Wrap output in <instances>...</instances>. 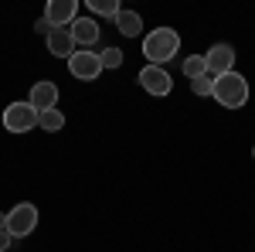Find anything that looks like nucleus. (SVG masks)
Instances as JSON below:
<instances>
[{
	"label": "nucleus",
	"mask_w": 255,
	"mask_h": 252,
	"mask_svg": "<svg viewBox=\"0 0 255 252\" xmlns=\"http://www.w3.org/2000/svg\"><path fill=\"white\" fill-rule=\"evenodd\" d=\"M34 31H38V34H44V41H48V38H51V31H55V24H51L48 17H38V24H34Z\"/></svg>",
	"instance_id": "18"
},
{
	"label": "nucleus",
	"mask_w": 255,
	"mask_h": 252,
	"mask_svg": "<svg viewBox=\"0 0 255 252\" xmlns=\"http://www.w3.org/2000/svg\"><path fill=\"white\" fill-rule=\"evenodd\" d=\"M180 51V34H177L174 27H153L146 38H143V55L150 65H160L163 68V61H170Z\"/></svg>",
	"instance_id": "1"
},
{
	"label": "nucleus",
	"mask_w": 255,
	"mask_h": 252,
	"mask_svg": "<svg viewBox=\"0 0 255 252\" xmlns=\"http://www.w3.org/2000/svg\"><path fill=\"white\" fill-rule=\"evenodd\" d=\"M89 10L99 17H116L123 7H119V0H89Z\"/></svg>",
	"instance_id": "15"
},
{
	"label": "nucleus",
	"mask_w": 255,
	"mask_h": 252,
	"mask_svg": "<svg viewBox=\"0 0 255 252\" xmlns=\"http://www.w3.org/2000/svg\"><path fill=\"white\" fill-rule=\"evenodd\" d=\"M204 61H208V75L218 78V75H228V72H235L232 65H235V48L232 44H211L208 48V55H204Z\"/></svg>",
	"instance_id": "6"
},
{
	"label": "nucleus",
	"mask_w": 255,
	"mask_h": 252,
	"mask_svg": "<svg viewBox=\"0 0 255 252\" xmlns=\"http://www.w3.org/2000/svg\"><path fill=\"white\" fill-rule=\"evenodd\" d=\"M68 72L79 78V82H96V78L102 75V61H99L96 51H85V48H79V51L68 58Z\"/></svg>",
	"instance_id": "5"
},
{
	"label": "nucleus",
	"mask_w": 255,
	"mask_h": 252,
	"mask_svg": "<svg viewBox=\"0 0 255 252\" xmlns=\"http://www.w3.org/2000/svg\"><path fill=\"white\" fill-rule=\"evenodd\" d=\"M180 72L191 78V82H197L201 75H208V61H204V55H191V58H184Z\"/></svg>",
	"instance_id": "14"
},
{
	"label": "nucleus",
	"mask_w": 255,
	"mask_h": 252,
	"mask_svg": "<svg viewBox=\"0 0 255 252\" xmlns=\"http://www.w3.org/2000/svg\"><path fill=\"white\" fill-rule=\"evenodd\" d=\"M191 92H194V96H215V78L201 75L197 82H191Z\"/></svg>",
	"instance_id": "17"
},
{
	"label": "nucleus",
	"mask_w": 255,
	"mask_h": 252,
	"mask_svg": "<svg viewBox=\"0 0 255 252\" xmlns=\"http://www.w3.org/2000/svg\"><path fill=\"white\" fill-rule=\"evenodd\" d=\"M38 126L44 133H58V130H65V113L61 109H44L38 116Z\"/></svg>",
	"instance_id": "13"
},
{
	"label": "nucleus",
	"mask_w": 255,
	"mask_h": 252,
	"mask_svg": "<svg viewBox=\"0 0 255 252\" xmlns=\"http://www.w3.org/2000/svg\"><path fill=\"white\" fill-rule=\"evenodd\" d=\"M72 38H75V48H85V51H92V44L99 41V20L96 17H75L72 20Z\"/></svg>",
	"instance_id": "8"
},
{
	"label": "nucleus",
	"mask_w": 255,
	"mask_h": 252,
	"mask_svg": "<svg viewBox=\"0 0 255 252\" xmlns=\"http://www.w3.org/2000/svg\"><path fill=\"white\" fill-rule=\"evenodd\" d=\"M113 24H116V31L123 38H139L143 34V17H139L136 10H119L116 17H113Z\"/></svg>",
	"instance_id": "12"
},
{
	"label": "nucleus",
	"mask_w": 255,
	"mask_h": 252,
	"mask_svg": "<svg viewBox=\"0 0 255 252\" xmlns=\"http://www.w3.org/2000/svg\"><path fill=\"white\" fill-rule=\"evenodd\" d=\"M139 85H143L150 96H167V92L174 89V78L167 75L160 65H143V72H139Z\"/></svg>",
	"instance_id": "7"
},
{
	"label": "nucleus",
	"mask_w": 255,
	"mask_h": 252,
	"mask_svg": "<svg viewBox=\"0 0 255 252\" xmlns=\"http://www.w3.org/2000/svg\"><path fill=\"white\" fill-rule=\"evenodd\" d=\"M34 229H38V205H31V201L14 205L10 215H7V232L14 239H27Z\"/></svg>",
	"instance_id": "3"
},
{
	"label": "nucleus",
	"mask_w": 255,
	"mask_h": 252,
	"mask_svg": "<svg viewBox=\"0 0 255 252\" xmlns=\"http://www.w3.org/2000/svg\"><path fill=\"white\" fill-rule=\"evenodd\" d=\"M38 109L31 106V102H10L7 109H3V126L10 130V133H31L34 126H38Z\"/></svg>",
	"instance_id": "4"
},
{
	"label": "nucleus",
	"mask_w": 255,
	"mask_h": 252,
	"mask_svg": "<svg viewBox=\"0 0 255 252\" xmlns=\"http://www.w3.org/2000/svg\"><path fill=\"white\" fill-rule=\"evenodd\" d=\"M14 242H17L14 235L7 232V229H0V252H7V249H10V246H14Z\"/></svg>",
	"instance_id": "19"
},
{
	"label": "nucleus",
	"mask_w": 255,
	"mask_h": 252,
	"mask_svg": "<svg viewBox=\"0 0 255 252\" xmlns=\"http://www.w3.org/2000/svg\"><path fill=\"white\" fill-rule=\"evenodd\" d=\"M215 99L225 106V109H242L249 102V82L238 72H228V75L215 78Z\"/></svg>",
	"instance_id": "2"
},
{
	"label": "nucleus",
	"mask_w": 255,
	"mask_h": 252,
	"mask_svg": "<svg viewBox=\"0 0 255 252\" xmlns=\"http://www.w3.org/2000/svg\"><path fill=\"white\" fill-rule=\"evenodd\" d=\"M48 51L55 55V58H72L79 48H75V38H72V31L68 27H55L51 31V38H48Z\"/></svg>",
	"instance_id": "11"
},
{
	"label": "nucleus",
	"mask_w": 255,
	"mask_h": 252,
	"mask_svg": "<svg viewBox=\"0 0 255 252\" xmlns=\"http://www.w3.org/2000/svg\"><path fill=\"white\" fill-rule=\"evenodd\" d=\"M252 157H255V147H252Z\"/></svg>",
	"instance_id": "21"
},
{
	"label": "nucleus",
	"mask_w": 255,
	"mask_h": 252,
	"mask_svg": "<svg viewBox=\"0 0 255 252\" xmlns=\"http://www.w3.org/2000/svg\"><path fill=\"white\" fill-rule=\"evenodd\" d=\"M44 17L51 20L55 27H72V20L79 17V0H51Z\"/></svg>",
	"instance_id": "9"
},
{
	"label": "nucleus",
	"mask_w": 255,
	"mask_h": 252,
	"mask_svg": "<svg viewBox=\"0 0 255 252\" xmlns=\"http://www.w3.org/2000/svg\"><path fill=\"white\" fill-rule=\"evenodd\" d=\"M0 229H7V215L0 212Z\"/></svg>",
	"instance_id": "20"
},
{
	"label": "nucleus",
	"mask_w": 255,
	"mask_h": 252,
	"mask_svg": "<svg viewBox=\"0 0 255 252\" xmlns=\"http://www.w3.org/2000/svg\"><path fill=\"white\" fill-rule=\"evenodd\" d=\"M27 102H31L38 113H44V109H55V106H58V85H55V82H34V85H31V96H27Z\"/></svg>",
	"instance_id": "10"
},
{
	"label": "nucleus",
	"mask_w": 255,
	"mask_h": 252,
	"mask_svg": "<svg viewBox=\"0 0 255 252\" xmlns=\"http://www.w3.org/2000/svg\"><path fill=\"white\" fill-rule=\"evenodd\" d=\"M99 61H102V68H119L123 65V51L119 48H102L99 51Z\"/></svg>",
	"instance_id": "16"
}]
</instances>
